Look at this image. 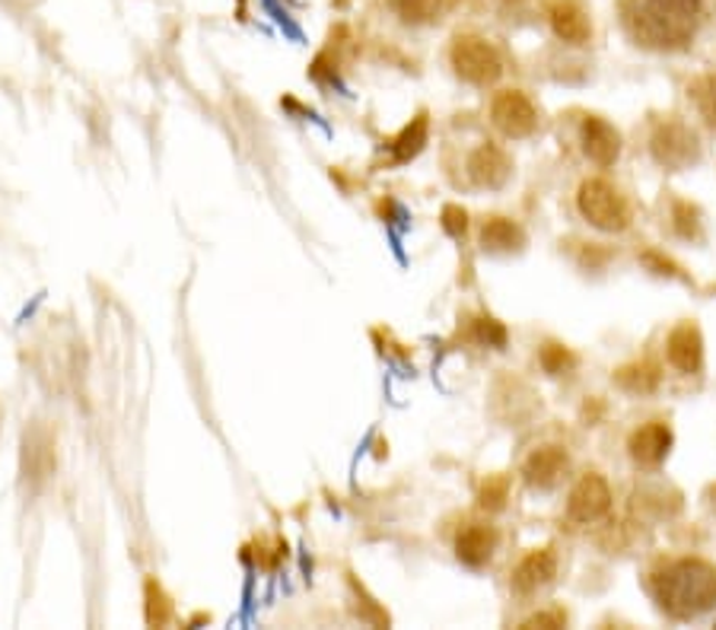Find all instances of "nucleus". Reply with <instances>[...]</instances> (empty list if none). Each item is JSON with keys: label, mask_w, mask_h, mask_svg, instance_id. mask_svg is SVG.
Segmentation results:
<instances>
[{"label": "nucleus", "mask_w": 716, "mask_h": 630, "mask_svg": "<svg viewBox=\"0 0 716 630\" xmlns=\"http://www.w3.org/2000/svg\"><path fill=\"white\" fill-rule=\"evenodd\" d=\"M506 478H487V484L481 488V507L484 510H503V503H506Z\"/></svg>", "instance_id": "nucleus-21"}, {"label": "nucleus", "mask_w": 716, "mask_h": 630, "mask_svg": "<svg viewBox=\"0 0 716 630\" xmlns=\"http://www.w3.org/2000/svg\"><path fill=\"white\" fill-rule=\"evenodd\" d=\"M554 573H557V558L551 554L548 548H542V551H528L523 560H520V567L513 570V589L516 592H538L542 586H548L554 580Z\"/></svg>", "instance_id": "nucleus-13"}, {"label": "nucleus", "mask_w": 716, "mask_h": 630, "mask_svg": "<svg viewBox=\"0 0 716 630\" xmlns=\"http://www.w3.org/2000/svg\"><path fill=\"white\" fill-rule=\"evenodd\" d=\"M608 510H612V490L605 484V478L602 474H583L571 490L567 516L579 526H589V522H598Z\"/></svg>", "instance_id": "nucleus-7"}, {"label": "nucleus", "mask_w": 716, "mask_h": 630, "mask_svg": "<svg viewBox=\"0 0 716 630\" xmlns=\"http://www.w3.org/2000/svg\"><path fill=\"white\" fill-rule=\"evenodd\" d=\"M659 382V373L649 367V363H634V367H624L618 370V386L634 392V396H644V392H653Z\"/></svg>", "instance_id": "nucleus-18"}, {"label": "nucleus", "mask_w": 716, "mask_h": 630, "mask_svg": "<svg viewBox=\"0 0 716 630\" xmlns=\"http://www.w3.org/2000/svg\"><path fill=\"white\" fill-rule=\"evenodd\" d=\"M649 153L653 160L663 166V169H672V172H682L700 160V143H697V134H694L688 124L682 121H663L653 138H649Z\"/></svg>", "instance_id": "nucleus-4"}, {"label": "nucleus", "mask_w": 716, "mask_h": 630, "mask_svg": "<svg viewBox=\"0 0 716 630\" xmlns=\"http://www.w3.org/2000/svg\"><path fill=\"white\" fill-rule=\"evenodd\" d=\"M700 13V0H631L627 26L646 46H685Z\"/></svg>", "instance_id": "nucleus-2"}, {"label": "nucleus", "mask_w": 716, "mask_h": 630, "mask_svg": "<svg viewBox=\"0 0 716 630\" xmlns=\"http://www.w3.org/2000/svg\"><path fill=\"white\" fill-rule=\"evenodd\" d=\"M672 443H675V437H672L668 423H663V420H649L641 430L631 433L627 452H631V459L641 468H659L668 459Z\"/></svg>", "instance_id": "nucleus-8"}, {"label": "nucleus", "mask_w": 716, "mask_h": 630, "mask_svg": "<svg viewBox=\"0 0 716 630\" xmlns=\"http://www.w3.org/2000/svg\"><path fill=\"white\" fill-rule=\"evenodd\" d=\"M666 357L678 373H697L700 363H704L700 328L694 326V322H682V326L672 328V334H668L666 341Z\"/></svg>", "instance_id": "nucleus-10"}, {"label": "nucleus", "mask_w": 716, "mask_h": 630, "mask_svg": "<svg viewBox=\"0 0 716 630\" xmlns=\"http://www.w3.org/2000/svg\"><path fill=\"white\" fill-rule=\"evenodd\" d=\"M659 602L668 618L692 621L716 606V567L707 560H678L659 580Z\"/></svg>", "instance_id": "nucleus-1"}, {"label": "nucleus", "mask_w": 716, "mask_h": 630, "mask_svg": "<svg viewBox=\"0 0 716 630\" xmlns=\"http://www.w3.org/2000/svg\"><path fill=\"white\" fill-rule=\"evenodd\" d=\"M491 121L497 124V131L506 134V138L520 140L528 138L538 124V116H535V106L532 99L520 90H503V93L494 96L491 102Z\"/></svg>", "instance_id": "nucleus-6"}, {"label": "nucleus", "mask_w": 716, "mask_h": 630, "mask_svg": "<svg viewBox=\"0 0 716 630\" xmlns=\"http://www.w3.org/2000/svg\"><path fill=\"white\" fill-rule=\"evenodd\" d=\"M704 109H707V116H710V121L716 124V80L710 83V93H707V99H704Z\"/></svg>", "instance_id": "nucleus-25"}, {"label": "nucleus", "mask_w": 716, "mask_h": 630, "mask_svg": "<svg viewBox=\"0 0 716 630\" xmlns=\"http://www.w3.org/2000/svg\"><path fill=\"white\" fill-rule=\"evenodd\" d=\"M424 143H427V116H417L411 124H407L405 131L399 134V140L392 143V150H395V160L399 163H407V160H414L421 150H424Z\"/></svg>", "instance_id": "nucleus-17"}, {"label": "nucleus", "mask_w": 716, "mask_h": 630, "mask_svg": "<svg viewBox=\"0 0 716 630\" xmlns=\"http://www.w3.org/2000/svg\"><path fill=\"white\" fill-rule=\"evenodd\" d=\"M567 471V452L561 446H542L535 449L523 466V478L528 488L551 490L557 488V481Z\"/></svg>", "instance_id": "nucleus-11"}, {"label": "nucleus", "mask_w": 716, "mask_h": 630, "mask_svg": "<svg viewBox=\"0 0 716 630\" xmlns=\"http://www.w3.org/2000/svg\"><path fill=\"white\" fill-rule=\"evenodd\" d=\"M523 628H564V614L557 611H542V614H532L528 621H523Z\"/></svg>", "instance_id": "nucleus-24"}, {"label": "nucleus", "mask_w": 716, "mask_h": 630, "mask_svg": "<svg viewBox=\"0 0 716 630\" xmlns=\"http://www.w3.org/2000/svg\"><path fill=\"white\" fill-rule=\"evenodd\" d=\"M392 7L407 23H427L430 17L440 10V0H392Z\"/></svg>", "instance_id": "nucleus-19"}, {"label": "nucleus", "mask_w": 716, "mask_h": 630, "mask_svg": "<svg viewBox=\"0 0 716 630\" xmlns=\"http://www.w3.org/2000/svg\"><path fill=\"white\" fill-rule=\"evenodd\" d=\"M579 143H583V153L602 169L615 166V160L621 157V134L605 121V118H583L579 124Z\"/></svg>", "instance_id": "nucleus-9"}, {"label": "nucleus", "mask_w": 716, "mask_h": 630, "mask_svg": "<svg viewBox=\"0 0 716 630\" xmlns=\"http://www.w3.org/2000/svg\"><path fill=\"white\" fill-rule=\"evenodd\" d=\"M542 367L554 376L564 373V370L571 367V353L561 348V344H548V348L542 350Z\"/></svg>", "instance_id": "nucleus-22"}, {"label": "nucleus", "mask_w": 716, "mask_h": 630, "mask_svg": "<svg viewBox=\"0 0 716 630\" xmlns=\"http://www.w3.org/2000/svg\"><path fill=\"white\" fill-rule=\"evenodd\" d=\"M513 172L510 157L494 143H481L475 153L468 157V179L477 188H503Z\"/></svg>", "instance_id": "nucleus-12"}, {"label": "nucleus", "mask_w": 716, "mask_h": 630, "mask_svg": "<svg viewBox=\"0 0 716 630\" xmlns=\"http://www.w3.org/2000/svg\"><path fill=\"white\" fill-rule=\"evenodd\" d=\"M465 227H468V213H465V210L455 208V204H450V208L443 210V230H446V233L458 239V236L465 233Z\"/></svg>", "instance_id": "nucleus-23"}, {"label": "nucleus", "mask_w": 716, "mask_h": 630, "mask_svg": "<svg viewBox=\"0 0 716 630\" xmlns=\"http://www.w3.org/2000/svg\"><path fill=\"white\" fill-rule=\"evenodd\" d=\"M497 548V532L491 526H468L455 538V558L465 567H484Z\"/></svg>", "instance_id": "nucleus-15"}, {"label": "nucleus", "mask_w": 716, "mask_h": 630, "mask_svg": "<svg viewBox=\"0 0 716 630\" xmlns=\"http://www.w3.org/2000/svg\"><path fill=\"white\" fill-rule=\"evenodd\" d=\"M551 29L557 39L571 42V46H586L589 36H593V26H589V17L573 3V0H557L551 7Z\"/></svg>", "instance_id": "nucleus-14"}, {"label": "nucleus", "mask_w": 716, "mask_h": 630, "mask_svg": "<svg viewBox=\"0 0 716 630\" xmlns=\"http://www.w3.org/2000/svg\"><path fill=\"white\" fill-rule=\"evenodd\" d=\"M453 68L462 80H468L475 87H491V83H497V77L503 73L501 54L484 39H475V36L455 39Z\"/></svg>", "instance_id": "nucleus-5"}, {"label": "nucleus", "mask_w": 716, "mask_h": 630, "mask_svg": "<svg viewBox=\"0 0 716 630\" xmlns=\"http://www.w3.org/2000/svg\"><path fill=\"white\" fill-rule=\"evenodd\" d=\"M576 208L589 220V227H596L602 233H621L631 223V213L618 188L605 179H586L576 191Z\"/></svg>", "instance_id": "nucleus-3"}, {"label": "nucleus", "mask_w": 716, "mask_h": 630, "mask_svg": "<svg viewBox=\"0 0 716 630\" xmlns=\"http://www.w3.org/2000/svg\"><path fill=\"white\" fill-rule=\"evenodd\" d=\"M481 246L491 256H506V252H520L525 246V233L506 217H491L481 230Z\"/></svg>", "instance_id": "nucleus-16"}, {"label": "nucleus", "mask_w": 716, "mask_h": 630, "mask_svg": "<svg viewBox=\"0 0 716 630\" xmlns=\"http://www.w3.org/2000/svg\"><path fill=\"white\" fill-rule=\"evenodd\" d=\"M475 338L481 344H487V348L501 350L503 344H506V328H503L497 319L484 316V319H477L475 322Z\"/></svg>", "instance_id": "nucleus-20"}]
</instances>
